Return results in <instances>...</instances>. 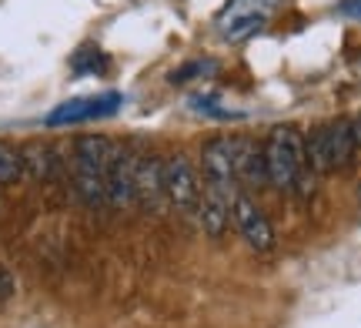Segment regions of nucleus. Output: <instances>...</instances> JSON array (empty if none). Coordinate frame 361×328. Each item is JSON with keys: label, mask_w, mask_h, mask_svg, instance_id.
Masks as SVG:
<instances>
[{"label": "nucleus", "mask_w": 361, "mask_h": 328, "mask_svg": "<svg viewBox=\"0 0 361 328\" xmlns=\"http://www.w3.org/2000/svg\"><path fill=\"white\" fill-rule=\"evenodd\" d=\"M264 171L268 181L278 191H295L308 178V154H305V138L295 128H274L264 145Z\"/></svg>", "instance_id": "obj_1"}, {"label": "nucleus", "mask_w": 361, "mask_h": 328, "mask_svg": "<svg viewBox=\"0 0 361 328\" xmlns=\"http://www.w3.org/2000/svg\"><path fill=\"white\" fill-rule=\"evenodd\" d=\"M164 198L178 211H197L201 205V181L197 171L184 154L164 158Z\"/></svg>", "instance_id": "obj_2"}, {"label": "nucleus", "mask_w": 361, "mask_h": 328, "mask_svg": "<svg viewBox=\"0 0 361 328\" xmlns=\"http://www.w3.org/2000/svg\"><path fill=\"white\" fill-rule=\"evenodd\" d=\"M231 221L238 228V235L247 241V248L258 251V255H268L274 248V228H271L268 214L251 201L247 195H234L231 205Z\"/></svg>", "instance_id": "obj_3"}, {"label": "nucleus", "mask_w": 361, "mask_h": 328, "mask_svg": "<svg viewBox=\"0 0 361 328\" xmlns=\"http://www.w3.org/2000/svg\"><path fill=\"white\" fill-rule=\"evenodd\" d=\"M201 164H204V184L211 195L231 198L234 201V151L231 141L224 138H214L204 145V154H201Z\"/></svg>", "instance_id": "obj_4"}, {"label": "nucleus", "mask_w": 361, "mask_h": 328, "mask_svg": "<svg viewBox=\"0 0 361 328\" xmlns=\"http://www.w3.org/2000/svg\"><path fill=\"white\" fill-rule=\"evenodd\" d=\"M121 107V94H101V97H78V101H67V104L54 107L47 114V128H64V124H80V121H94V118H107Z\"/></svg>", "instance_id": "obj_5"}, {"label": "nucleus", "mask_w": 361, "mask_h": 328, "mask_svg": "<svg viewBox=\"0 0 361 328\" xmlns=\"http://www.w3.org/2000/svg\"><path fill=\"white\" fill-rule=\"evenodd\" d=\"M137 161H141L137 151H128V147H121V151H117V158L111 161V168H107V205H114V208H128L130 201H134Z\"/></svg>", "instance_id": "obj_6"}, {"label": "nucleus", "mask_w": 361, "mask_h": 328, "mask_svg": "<svg viewBox=\"0 0 361 328\" xmlns=\"http://www.w3.org/2000/svg\"><path fill=\"white\" fill-rule=\"evenodd\" d=\"M161 198H164V158L141 154L134 178V201H141L144 208H157Z\"/></svg>", "instance_id": "obj_7"}, {"label": "nucleus", "mask_w": 361, "mask_h": 328, "mask_svg": "<svg viewBox=\"0 0 361 328\" xmlns=\"http://www.w3.org/2000/svg\"><path fill=\"white\" fill-rule=\"evenodd\" d=\"M71 184H74L78 198L87 205V208H101V205H107V171L74 158L71 161Z\"/></svg>", "instance_id": "obj_8"}, {"label": "nucleus", "mask_w": 361, "mask_h": 328, "mask_svg": "<svg viewBox=\"0 0 361 328\" xmlns=\"http://www.w3.org/2000/svg\"><path fill=\"white\" fill-rule=\"evenodd\" d=\"M231 198H221V195H211L204 191L201 198V205H197V214H201V228H204V235L211 238H221L228 231V224H231Z\"/></svg>", "instance_id": "obj_9"}, {"label": "nucleus", "mask_w": 361, "mask_h": 328, "mask_svg": "<svg viewBox=\"0 0 361 328\" xmlns=\"http://www.w3.org/2000/svg\"><path fill=\"white\" fill-rule=\"evenodd\" d=\"M234 151V174H241L247 181H268V171H264V147L247 145V141H231Z\"/></svg>", "instance_id": "obj_10"}, {"label": "nucleus", "mask_w": 361, "mask_h": 328, "mask_svg": "<svg viewBox=\"0 0 361 328\" xmlns=\"http://www.w3.org/2000/svg\"><path fill=\"white\" fill-rule=\"evenodd\" d=\"M355 131H351V121H335L328 124V154H331V171L345 168L351 158H355Z\"/></svg>", "instance_id": "obj_11"}, {"label": "nucleus", "mask_w": 361, "mask_h": 328, "mask_svg": "<svg viewBox=\"0 0 361 328\" xmlns=\"http://www.w3.org/2000/svg\"><path fill=\"white\" fill-rule=\"evenodd\" d=\"M20 158H24V174H34V178H51L54 171H57V158H54L51 147L44 145H30L20 151Z\"/></svg>", "instance_id": "obj_12"}, {"label": "nucleus", "mask_w": 361, "mask_h": 328, "mask_svg": "<svg viewBox=\"0 0 361 328\" xmlns=\"http://www.w3.org/2000/svg\"><path fill=\"white\" fill-rule=\"evenodd\" d=\"M305 154H308V168L324 174L331 171V154H328V124L324 128H314V131L305 138Z\"/></svg>", "instance_id": "obj_13"}, {"label": "nucleus", "mask_w": 361, "mask_h": 328, "mask_svg": "<svg viewBox=\"0 0 361 328\" xmlns=\"http://www.w3.org/2000/svg\"><path fill=\"white\" fill-rule=\"evenodd\" d=\"M24 178V158H20V147L0 141V188L4 184H17Z\"/></svg>", "instance_id": "obj_14"}, {"label": "nucleus", "mask_w": 361, "mask_h": 328, "mask_svg": "<svg viewBox=\"0 0 361 328\" xmlns=\"http://www.w3.org/2000/svg\"><path fill=\"white\" fill-rule=\"evenodd\" d=\"M264 17H245V20H231V24H221V30H224V40L228 44H241V40L255 37V34H261L264 30Z\"/></svg>", "instance_id": "obj_15"}, {"label": "nucleus", "mask_w": 361, "mask_h": 328, "mask_svg": "<svg viewBox=\"0 0 361 328\" xmlns=\"http://www.w3.org/2000/svg\"><path fill=\"white\" fill-rule=\"evenodd\" d=\"M17 295V278L7 265H0V305H7Z\"/></svg>", "instance_id": "obj_16"}, {"label": "nucleus", "mask_w": 361, "mask_h": 328, "mask_svg": "<svg viewBox=\"0 0 361 328\" xmlns=\"http://www.w3.org/2000/svg\"><path fill=\"white\" fill-rule=\"evenodd\" d=\"M204 71H211V67L191 64V67H184V71H174V74H171V80H174V84H180V80H191V78H197V74H204Z\"/></svg>", "instance_id": "obj_17"}, {"label": "nucleus", "mask_w": 361, "mask_h": 328, "mask_svg": "<svg viewBox=\"0 0 361 328\" xmlns=\"http://www.w3.org/2000/svg\"><path fill=\"white\" fill-rule=\"evenodd\" d=\"M341 13L351 20H361V0H341Z\"/></svg>", "instance_id": "obj_18"}]
</instances>
